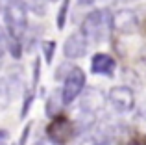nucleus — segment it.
Returning <instances> with one entry per match:
<instances>
[{
	"mask_svg": "<svg viewBox=\"0 0 146 145\" xmlns=\"http://www.w3.org/2000/svg\"><path fill=\"white\" fill-rule=\"evenodd\" d=\"M131 145H146V143H143V142H131Z\"/></svg>",
	"mask_w": 146,
	"mask_h": 145,
	"instance_id": "obj_19",
	"label": "nucleus"
},
{
	"mask_svg": "<svg viewBox=\"0 0 146 145\" xmlns=\"http://www.w3.org/2000/svg\"><path fill=\"white\" fill-rule=\"evenodd\" d=\"M50 2H57V0H50Z\"/></svg>",
	"mask_w": 146,
	"mask_h": 145,
	"instance_id": "obj_20",
	"label": "nucleus"
},
{
	"mask_svg": "<svg viewBox=\"0 0 146 145\" xmlns=\"http://www.w3.org/2000/svg\"><path fill=\"white\" fill-rule=\"evenodd\" d=\"M2 45H4V50L9 52V56L13 60H21V56H22L21 39L15 37V36H11L6 28H2Z\"/></svg>",
	"mask_w": 146,
	"mask_h": 145,
	"instance_id": "obj_11",
	"label": "nucleus"
},
{
	"mask_svg": "<svg viewBox=\"0 0 146 145\" xmlns=\"http://www.w3.org/2000/svg\"><path fill=\"white\" fill-rule=\"evenodd\" d=\"M33 145H61V143H57L56 140H52V138H44V140H39V142L33 143Z\"/></svg>",
	"mask_w": 146,
	"mask_h": 145,
	"instance_id": "obj_15",
	"label": "nucleus"
},
{
	"mask_svg": "<svg viewBox=\"0 0 146 145\" xmlns=\"http://www.w3.org/2000/svg\"><path fill=\"white\" fill-rule=\"evenodd\" d=\"M117 2H120V4H129V2H135V0H117Z\"/></svg>",
	"mask_w": 146,
	"mask_h": 145,
	"instance_id": "obj_18",
	"label": "nucleus"
},
{
	"mask_svg": "<svg viewBox=\"0 0 146 145\" xmlns=\"http://www.w3.org/2000/svg\"><path fill=\"white\" fill-rule=\"evenodd\" d=\"M96 0H78V4H82V6H91V4H94Z\"/></svg>",
	"mask_w": 146,
	"mask_h": 145,
	"instance_id": "obj_16",
	"label": "nucleus"
},
{
	"mask_svg": "<svg viewBox=\"0 0 146 145\" xmlns=\"http://www.w3.org/2000/svg\"><path fill=\"white\" fill-rule=\"evenodd\" d=\"M43 54H44V60L46 63H52V58H54V50H56V41H43Z\"/></svg>",
	"mask_w": 146,
	"mask_h": 145,
	"instance_id": "obj_13",
	"label": "nucleus"
},
{
	"mask_svg": "<svg viewBox=\"0 0 146 145\" xmlns=\"http://www.w3.org/2000/svg\"><path fill=\"white\" fill-rule=\"evenodd\" d=\"M82 30L87 36L89 43L98 45L109 37V32L113 30V15L107 9H94L83 19Z\"/></svg>",
	"mask_w": 146,
	"mask_h": 145,
	"instance_id": "obj_2",
	"label": "nucleus"
},
{
	"mask_svg": "<svg viewBox=\"0 0 146 145\" xmlns=\"http://www.w3.org/2000/svg\"><path fill=\"white\" fill-rule=\"evenodd\" d=\"M107 101L113 106L115 112L128 113L129 110H133L135 95H133V89L128 87V86H115V87H111L109 93H107Z\"/></svg>",
	"mask_w": 146,
	"mask_h": 145,
	"instance_id": "obj_5",
	"label": "nucleus"
},
{
	"mask_svg": "<svg viewBox=\"0 0 146 145\" xmlns=\"http://www.w3.org/2000/svg\"><path fill=\"white\" fill-rule=\"evenodd\" d=\"M22 86L21 71H15V75H7L2 82V93H4V106L9 104V101L19 93V87Z\"/></svg>",
	"mask_w": 146,
	"mask_h": 145,
	"instance_id": "obj_10",
	"label": "nucleus"
},
{
	"mask_svg": "<svg viewBox=\"0 0 146 145\" xmlns=\"http://www.w3.org/2000/svg\"><path fill=\"white\" fill-rule=\"evenodd\" d=\"M2 145H7V132L2 130Z\"/></svg>",
	"mask_w": 146,
	"mask_h": 145,
	"instance_id": "obj_17",
	"label": "nucleus"
},
{
	"mask_svg": "<svg viewBox=\"0 0 146 145\" xmlns=\"http://www.w3.org/2000/svg\"><path fill=\"white\" fill-rule=\"evenodd\" d=\"M74 136V127L70 121L63 119V117H54V121L48 127V138L56 140L57 143H63Z\"/></svg>",
	"mask_w": 146,
	"mask_h": 145,
	"instance_id": "obj_8",
	"label": "nucleus"
},
{
	"mask_svg": "<svg viewBox=\"0 0 146 145\" xmlns=\"http://www.w3.org/2000/svg\"><path fill=\"white\" fill-rule=\"evenodd\" d=\"M117 69V62L111 54H104L98 52L91 58V72L93 75H104V76H113Z\"/></svg>",
	"mask_w": 146,
	"mask_h": 145,
	"instance_id": "obj_9",
	"label": "nucleus"
},
{
	"mask_svg": "<svg viewBox=\"0 0 146 145\" xmlns=\"http://www.w3.org/2000/svg\"><path fill=\"white\" fill-rule=\"evenodd\" d=\"M85 89V72L80 67H70L67 76L63 78L61 87V101L63 104H72Z\"/></svg>",
	"mask_w": 146,
	"mask_h": 145,
	"instance_id": "obj_3",
	"label": "nucleus"
},
{
	"mask_svg": "<svg viewBox=\"0 0 146 145\" xmlns=\"http://www.w3.org/2000/svg\"><path fill=\"white\" fill-rule=\"evenodd\" d=\"M68 7H70V0H63L57 9V15H56V26L57 30H63L65 24H67V15H68Z\"/></svg>",
	"mask_w": 146,
	"mask_h": 145,
	"instance_id": "obj_12",
	"label": "nucleus"
},
{
	"mask_svg": "<svg viewBox=\"0 0 146 145\" xmlns=\"http://www.w3.org/2000/svg\"><path fill=\"white\" fill-rule=\"evenodd\" d=\"M104 104H106V95L98 87H85L80 95V112L85 117H94L98 112H102Z\"/></svg>",
	"mask_w": 146,
	"mask_h": 145,
	"instance_id": "obj_4",
	"label": "nucleus"
},
{
	"mask_svg": "<svg viewBox=\"0 0 146 145\" xmlns=\"http://www.w3.org/2000/svg\"><path fill=\"white\" fill-rule=\"evenodd\" d=\"M139 28V19H137V13L133 9H118L117 13H113V30H117L118 34H133Z\"/></svg>",
	"mask_w": 146,
	"mask_h": 145,
	"instance_id": "obj_7",
	"label": "nucleus"
},
{
	"mask_svg": "<svg viewBox=\"0 0 146 145\" xmlns=\"http://www.w3.org/2000/svg\"><path fill=\"white\" fill-rule=\"evenodd\" d=\"M0 4H2L4 28L11 36L21 39L28 30V7L24 0H0Z\"/></svg>",
	"mask_w": 146,
	"mask_h": 145,
	"instance_id": "obj_1",
	"label": "nucleus"
},
{
	"mask_svg": "<svg viewBox=\"0 0 146 145\" xmlns=\"http://www.w3.org/2000/svg\"><path fill=\"white\" fill-rule=\"evenodd\" d=\"M28 6L32 11H35L37 15H44V6H43V0H28Z\"/></svg>",
	"mask_w": 146,
	"mask_h": 145,
	"instance_id": "obj_14",
	"label": "nucleus"
},
{
	"mask_svg": "<svg viewBox=\"0 0 146 145\" xmlns=\"http://www.w3.org/2000/svg\"><path fill=\"white\" fill-rule=\"evenodd\" d=\"M87 47H89L87 36L83 34V30H78V32H72L67 37V41L63 45V54L68 60H80L87 54Z\"/></svg>",
	"mask_w": 146,
	"mask_h": 145,
	"instance_id": "obj_6",
	"label": "nucleus"
}]
</instances>
